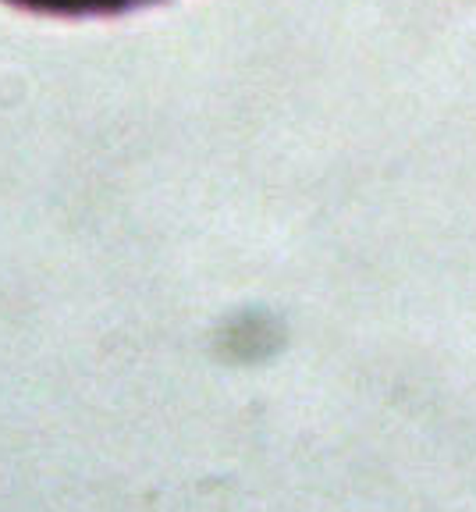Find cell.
Here are the masks:
<instances>
[{
	"label": "cell",
	"instance_id": "cell-1",
	"mask_svg": "<svg viewBox=\"0 0 476 512\" xmlns=\"http://www.w3.org/2000/svg\"><path fill=\"white\" fill-rule=\"evenodd\" d=\"M25 11L40 15H61V18H93V15H125V11L146 8L157 0H4Z\"/></svg>",
	"mask_w": 476,
	"mask_h": 512
}]
</instances>
